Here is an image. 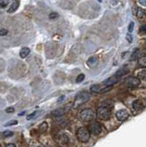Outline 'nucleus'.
Returning a JSON list of instances; mask_svg holds the SVG:
<instances>
[{
  "instance_id": "obj_21",
  "label": "nucleus",
  "mask_w": 146,
  "mask_h": 147,
  "mask_svg": "<svg viewBox=\"0 0 146 147\" xmlns=\"http://www.w3.org/2000/svg\"><path fill=\"white\" fill-rule=\"evenodd\" d=\"M138 77L140 79H143L146 81V70H143L138 73Z\"/></svg>"
},
{
  "instance_id": "obj_19",
  "label": "nucleus",
  "mask_w": 146,
  "mask_h": 147,
  "mask_svg": "<svg viewBox=\"0 0 146 147\" xmlns=\"http://www.w3.org/2000/svg\"><path fill=\"white\" fill-rule=\"evenodd\" d=\"M139 54H140V50L139 49H135L134 50V52L132 53V54H131V60H136L137 58H138V56H139Z\"/></svg>"
},
{
  "instance_id": "obj_8",
  "label": "nucleus",
  "mask_w": 146,
  "mask_h": 147,
  "mask_svg": "<svg viewBox=\"0 0 146 147\" xmlns=\"http://www.w3.org/2000/svg\"><path fill=\"white\" fill-rule=\"evenodd\" d=\"M141 80L139 77H131L130 79H128L126 81V86L130 88H133V87H136L140 85Z\"/></svg>"
},
{
  "instance_id": "obj_17",
  "label": "nucleus",
  "mask_w": 146,
  "mask_h": 147,
  "mask_svg": "<svg viewBox=\"0 0 146 147\" xmlns=\"http://www.w3.org/2000/svg\"><path fill=\"white\" fill-rule=\"evenodd\" d=\"M40 114V111H34V112H32L31 114H30L29 116L27 117V119H28V121H31V119H35L36 117H38Z\"/></svg>"
},
{
  "instance_id": "obj_3",
  "label": "nucleus",
  "mask_w": 146,
  "mask_h": 147,
  "mask_svg": "<svg viewBox=\"0 0 146 147\" xmlns=\"http://www.w3.org/2000/svg\"><path fill=\"white\" fill-rule=\"evenodd\" d=\"M91 96L89 94V92L87 91H82L79 92L78 94L75 96V104H76V106H79L82 105L90 99Z\"/></svg>"
},
{
  "instance_id": "obj_33",
  "label": "nucleus",
  "mask_w": 146,
  "mask_h": 147,
  "mask_svg": "<svg viewBox=\"0 0 146 147\" xmlns=\"http://www.w3.org/2000/svg\"><path fill=\"white\" fill-rule=\"evenodd\" d=\"M141 31H146V25L143 26V27H141V29H140Z\"/></svg>"
},
{
  "instance_id": "obj_12",
  "label": "nucleus",
  "mask_w": 146,
  "mask_h": 147,
  "mask_svg": "<svg viewBox=\"0 0 146 147\" xmlns=\"http://www.w3.org/2000/svg\"><path fill=\"white\" fill-rule=\"evenodd\" d=\"M129 72V69H128V67L127 66H122V67H120L118 70L116 72V74H115V76H117V77H120V76H124V75H126V74Z\"/></svg>"
},
{
  "instance_id": "obj_16",
  "label": "nucleus",
  "mask_w": 146,
  "mask_h": 147,
  "mask_svg": "<svg viewBox=\"0 0 146 147\" xmlns=\"http://www.w3.org/2000/svg\"><path fill=\"white\" fill-rule=\"evenodd\" d=\"M47 129H48V124L47 122H42V123H40V125L39 126V131L40 132H45L47 131Z\"/></svg>"
},
{
  "instance_id": "obj_7",
  "label": "nucleus",
  "mask_w": 146,
  "mask_h": 147,
  "mask_svg": "<svg viewBox=\"0 0 146 147\" xmlns=\"http://www.w3.org/2000/svg\"><path fill=\"white\" fill-rule=\"evenodd\" d=\"M116 118L118 119V121H124L129 118V112L126 109H120L116 112Z\"/></svg>"
},
{
  "instance_id": "obj_5",
  "label": "nucleus",
  "mask_w": 146,
  "mask_h": 147,
  "mask_svg": "<svg viewBox=\"0 0 146 147\" xmlns=\"http://www.w3.org/2000/svg\"><path fill=\"white\" fill-rule=\"evenodd\" d=\"M110 89H111V86H101L98 84H95L93 86H91L90 87V91L93 92V93H105V92H108Z\"/></svg>"
},
{
  "instance_id": "obj_14",
  "label": "nucleus",
  "mask_w": 146,
  "mask_h": 147,
  "mask_svg": "<svg viewBox=\"0 0 146 147\" xmlns=\"http://www.w3.org/2000/svg\"><path fill=\"white\" fill-rule=\"evenodd\" d=\"M117 79H118V77L116 76H114L112 77H109V78H108V79H106L104 81V85L105 86H112L117 82Z\"/></svg>"
},
{
  "instance_id": "obj_35",
  "label": "nucleus",
  "mask_w": 146,
  "mask_h": 147,
  "mask_svg": "<svg viewBox=\"0 0 146 147\" xmlns=\"http://www.w3.org/2000/svg\"><path fill=\"white\" fill-rule=\"evenodd\" d=\"M98 2H102V0H98Z\"/></svg>"
},
{
  "instance_id": "obj_13",
  "label": "nucleus",
  "mask_w": 146,
  "mask_h": 147,
  "mask_svg": "<svg viewBox=\"0 0 146 147\" xmlns=\"http://www.w3.org/2000/svg\"><path fill=\"white\" fill-rule=\"evenodd\" d=\"M65 113V109H57L55 110H53V111H52L51 115H52V117L59 118V117H62Z\"/></svg>"
},
{
  "instance_id": "obj_30",
  "label": "nucleus",
  "mask_w": 146,
  "mask_h": 147,
  "mask_svg": "<svg viewBox=\"0 0 146 147\" xmlns=\"http://www.w3.org/2000/svg\"><path fill=\"white\" fill-rule=\"evenodd\" d=\"M58 14L57 13H51V14H50V18H58Z\"/></svg>"
},
{
  "instance_id": "obj_15",
  "label": "nucleus",
  "mask_w": 146,
  "mask_h": 147,
  "mask_svg": "<svg viewBox=\"0 0 146 147\" xmlns=\"http://www.w3.org/2000/svg\"><path fill=\"white\" fill-rule=\"evenodd\" d=\"M30 48H28V47H24V48H22V49L20 50V58L24 59V58H26L27 56H28V55L30 54Z\"/></svg>"
},
{
  "instance_id": "obj_36",
  "label": "nucleus",
  "mask_w": 146,
  "mask_h": 147,
  "mask_svg": "<svg viewBox=\"0 0 146 147\" xmlns=\"http://www.w3.org/2000/svg\"><path fill=\"white\" fill-rule=\"evenodd\" d=\"M0 146H1V144H0Z\"/></svg>"
},
{
  "instance_id": "obj_34",
  "label": "nucleus",
  "mask_w": 146,
  "mask_h": 147,
  "mask_svg": "<svg viewBox=\"0 0 146 147\" xmlns=\"http://www.w3.org/2000/svg\"><path fill=\"white\" fill-rule=\"evenodd\" d=\"M7 147H16V144H7Z\"/></svg>"
},
{
  "instance_id": "obj_20",
  "label": "nucleus",
  "mask_w": 146,
  "mask_h": 147,
  "mask_svg": "<svg viewBox=\"0 0 146 147\" xmlns=\"http://www.w3.org/2000/svg\"><path fill=\"white\" fill-rule=\"evenodd\" d=\"M139 64L141 67L146 68V56H143L139 59Z\"/></svg>"
},
{
  "instance_id": "obj_9",
  "label": "nucleus",
  "mask_w": 146,
  "mask_h": 147,
  "mask_svg": "<svg viewBox=\"0 0 146 147\" xmlns=\"http://www.w3.org/2000/svg\"><path fill=\"white\" fill-rule=\"evenodd\" d=\"M132 108H133L135 111H141V110H143V105L141 103V100H135L133 101V103H132Z\"/></svg>"
},
{
  "instance_id": "obj_25",
  "label": "nucleus",
  "mask_w": 146,
  "mask_h": 147,
  "mask_svg": "<svg viewBox=\"0 0 146 147\" xmlns=\"http://www.w3.org/2000/svg\"><path fill=\"white\" fill-rule=\"evenodd\" d=\"M85 79V75L84 74H80V75L77 76V78H76V82L77 83H80V82H82Z\"/></svg>"
},
{
  "instance_id": "obj_22",
  "label": "nucleus",
  "mask_w": 146,
  "mask_h": 147,
  "mask_svg": "<svg viewBox=\"0 0 146 147\" xmlns=\"http://www.w3.org/2000/svg\"><path fill=\"white\" fill-rule=\"evenodd\" d=\"M8 4H9V1H8V0H0V8L7 7Z\"/></svg>"
},
{
  "instance_id": "obj_10",
  "label": "nucleus",
  "mask_w": 146,
  "mask_h": 147,
  "mask_svg": "<svg viewBox=\"0 0 146 147\" xmlns=\"http://www.w3.org/2000/svg\"><path fill=\"white\" fill-rule=\"evenodd\" d=\"M20 0H15L14 2L12 3V5L9 7V8L7 9V12L8 13H14L17 8L20 7Z\"/></svg>"
},
{
  "instance_id": "obj_1",
  "label": "nucleus",
  "mask_w": 146,
  "mask_h": 147,
  "mask_svg": "<svg viewBox=\"0 0 146 147\" xmlns=\"http://www.w3.org/2000/svg\"><path fill=\"white\" fill-rule=\"evenodd\" d=\"M76 137L81 142H87L90 139V131L85 127H81L76 131Z\"/></svg>"
},
{
  "instance_id": "obj_6",
  "label": "nucleus",
  "mask_w": 146,
  "mask_h": 147,
  "mask_svg": "<svg viewBox=\"0 0 146 147\" xmlns=\"http://www.w3.org/2000/svg\"><path fill=\"white\" fill-rule=\"evenodd\" d=\"M89 131L91 133H93L95 135H98L102 131V125L99 122H92L89 125Z\"/></svg>"
},
{
  "instance_id": "obj_27",
  "label": "nucleus",
  "mask_w": 146,
  "mask_h": 147,
  "mask_svg": "<svg viewBox=\"0 0 146 147\" xmlns=\"http://www.w3.org/2000/svg\"><path fill=\"white\" fill-rule=\"evenodd\" d=\"M133 29H134V23L133 22H131L130 25H129V28H128V30H129L130 33H131V32L133 31Z\"/></svg>"
},
{
  "instance_id": "obj_4",
  "label": "nucleus",
  "mask_w": 146,
  "mask_h": 147,
  "mask_svg": "<svg viewBox=\"0 0 146 147\" xmlns=\"http://www.w3.org/2000/svg\"><path fill=\"white\" fill-rule=\"evenodd\" d=\"M79 118L82 121H85V122H89L95 118V113L92 109H83L79 114Z\"/></svg>"
},
{
  "instance_id": "obj_31",
  "label": "nucleus",
  "mask_w": 146,
  "mask_h": 147,
  "mask_svg": "<svg viewBox=\"0 0 146 147\" xmlns=\"http://www.w3.org/2000/svg\"><path fill=\"white\" fill-rule=\"evenodd\" d=\"M139 3L141 5H143V6L146 7V0H139Z\"/></svg>"
},
{
  "instance_id": "obj_32",
  "label": "nucleus",
  "mask_w": 146,
  "mask_h": 147,
  "mask_svg": "<svg viewBox=\"0 0 146 147\" xmlns=\"http://www.w3.org/2000/svg\"><path fill=\"white\" fill-rule=\"evenodd\" d=\"M126 38H127V40H128V41H129V42H131V41H132L131 36L130 34H128V35L126 36Z\"/></svg>"
},
{
  "instance_id": "obj_2",
  "label": "nucleus",
  "mask_w": 146,
  "mask_h": 147,
  "mask_svg": "<svg viewBox=\"0 0 146 147\" xmlns=\"http://www.w3.org/2000/svg\"><path fill=\"white\" fill-rule=\"evenodd\" d=\"M97 116L98 119H103V121H108V119H110L111 116V112L109 108L106 107V106H101V107H98L97 109Z\"/></svg>"
},
{
  "instance_id": "obj_29",
  "label": "nucleus",
  "mask_w": 146,
  "mask_h": 147,
  "mask_svg": "<svg viewBox=\"0 0 146 147\" xmlns=\"http://www.w3.org/2000/svg\"><path fill=\"white\" fill-rule=\"evenodd\" d=\"M14 111H15V109H14V108H12V107H9V108L6 109V112L7 113H13Z\"/></svg>"
},
{
  "instance_id": "obj_18",
  "label": "nucleus",
  "mask_w": 146,
  "mask_h": 147,
  "mask_svg": "<svg viewBox=\"0 0 146 147\" xmlns=\"http://www.w3.org/2000/svg\"><path fill=\"white\" fill-rule=\"evenodd\" d=\"M59 142H61L63 144H65L68 142V138L65 134H62L60 137H59Z\"/></svg>"
},
{
  "instance_id": "obj_26",
  "label": "nucleus",
  "mask_w": 146,
  "mask_h": 147,
  "mask_svg": "<svg viewBox=\"0 0 146 147\" xmlns=\"http://www.w3.org/2000/svg\"><path fill=\"white\" fill-rule=\"evenodd\" d=\"M17 121H8L5 124V126L7 127V126H14V125H17Z\"/></svg>"
},
{
  "instance_id": "obj_24",
  "label": "nucleus",
  "mask_w": 146,
  "mask_h": 147,
  "mask_svg": "<svg viewBox=\"0 0 146 147\" xmlns=\"http://www.w3.org/2000/svg\"><path fill=\"white\" fill-rule=\"evenodd\" d=\"M137 17H139V18H143V16H144V12H143V10H141V8H138L137 9Z\"/></svg>"
},
{
  "instance_id": "obj_28",
  "label": "nucleus",
  "mask_w": 146,
  "mask_h": 147,
  "mask_svg": "<svg viewBox=\"0 0 146 147\" xmlns=\"http://www.w3.org/2000/svg\"><path fill=\"white\" fill-rule=\"evenodd\" d=\"M8 33V30L6 29H1L0 30V36H6Z\"/></svg>"
},
{
  "instance_id": "obj_11",
  "label": "nucleus",
  "mask_w": 146,
  "mask_h": 147,
  "mask_svg": "<svg viewBox=\"0 0 146 147\" xmlns=\"http://www.w3.org/2000/svg\"><path fill=\"white\" fill-rule=\"evenodd\" d=\"M98 58L96 57V56H92V57H90L87 61H86V64L91 67V68H94L95 66H97V64H98Z\"/></svg>"
},
{
  "instance_id": "obj_23",
  "label": "nucleus",
  "mask_w": 146,
  "mask_h": 147,
  "mask_svg": "<svg viewBox=\"0 0 146 147\" xmlns=\"http://www.w3.org/2000/svg\"><path fill=\"white\" fill-rule=\"evenodd\" d=\"M2 135L3 137H5V138H8V137H11L14 135V132L11 131H4L2 133Z\"/></svg>"
}]
</instances>
